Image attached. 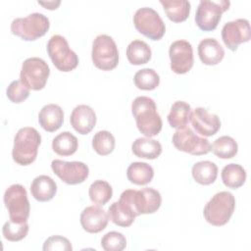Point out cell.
Returning <instances> with one entry per match:
<instances>
[{
	"label": "cell",
	"instance_id": "6da1fadb",
	"mask_svg": "<svg viewBox=\"0 0 251 251\" xmlns=\"http://www.w3.org/2000/svg\"><path fill=\"white\" fill-rule=\"evenodd\" d=\"M131 112L138 130L147 137L157 135L162 129V119L154 100L147 96L136 97L131 104Z\"/></svg>",
	"mask_w": 251,
	"mask_h": 251
},
{
	"label": "cell",
	"instance_id": "7a4b0ae2",
	"mask_svg": "<svg viewBox=\"0 0 251 251\" xmlns=\"http://www.w3.org/2000/svg\"><path fill=\"white\" fill-rule=\"evenodd\" d=\"M40 143L41 135L34 127L25 126L20 128L14 138L13 160L21 166L30 165L37 157Z\"/></svg>",
	"mask_w": 251,
	"mask_h": 251
},
{
	"label": "cell",
	"instance_id": "3957f363",
	"mask_svg": "<svg viewBox=\"0 0 251 251\" xmlns=\"http://www.w3.org/2000/svg\"><path fill=\"white\" fill-rule=\"evenodd\" d=\"M235 208V198L229 191L216 193L205 205L203 215L207 223L215 226H225Z\"/></svg>",
	"mask_w": 251,
	"mask_h": 251
},
{
	"label": "cell",
	"instance_id": "277c9868",
	"mask_svg": "<svg viewBox=\"0 0 251 251\" xmlns=\"http://www.w3.org/2000/svg\"><path fill=\"white\" fill-rule=\"evenodd\" d=\"M49 27V19L41 13H32L25 18H17L11 23L12 33L26 41L36 40L43 36Z\"/></svg>",
	"mask_w": 251,
	"mask_h": 251
},
{
	"label": "cell",
	"instance_id": "5b68a950",
	"mask_svg": "<svg viewBox=\"0 0 251 251\" xmlns=\"http://www.w3.org/2000/svg\"><path fill=\"white\" fill-rule=\"evenodd\" d=\"M91 59L95 67L102 71H112L119 63V51L114 39L107 34H99L92 43Z\"/></svg>",
	"mask_w": 251,
	"mask_h": 251
},
{
	"label": "cell",
	"instance_id": "8992f818",
	"mask_svg": "<svg viewBox=\"0 0 251 251\" xmlns=\"http://www.w3.org/2000/svg\"><path fill=\"white\" fill-rule=\"evenodd\" d=\"M47 53L54 66L61 72H71L78 65V57L66 38L60 34L51 36L47 43Z\"/></svg>",
	"mask_w": 251,
	"mask_h": 251
},
{
	"label": "cell",
	"instance_id": "52a82bcc",
	"mask_svg": "<svg viewBox=\"0 0 251 251\" xmlns=\"http://www.w3.org/2000/svg\"><path fill=\"white\" fill-rule=\"evenodd\" d=\"M4 204L9 212L10 220L16 223L27 222L30 205L25 188L19 183L10 185L4 193Z\"/></svg>",
	"mask_w": 251,
	"mask_h": 251
},
{
	"label": "cell",
	"instance_id": "ba28073f",
	"mask_svg": "<svg viewBox=\"0 0 251 251\" xmlns=\"http://www.w3.org/2000/svg\"><path fill=\"white\" fill-rule=\"evenodd\" d=\"M50 75L48 64L41 58L31 57L24 61L20 80L31 90L44 88Z\"/></svg>",
	"mask_w": 251,
	"mask_h": 251
},
{
	"label": "cell",
	"instance_id": "9c48e42d",
	"mask_svg": "<svg viewBox=\"0 0 251 251\" xmlns=\"http://www.w3.org/2000/svg\"><path fill=\"white\" fill-rule=\"evenodd\" d=\"M229 5L230 2L226 0H201L195 14V23L197 26L203 31H212L216 29L221 21L222 14L229 8Z\"/></svg>",
	"mask_w": 251,
	"mask_h": 251
},
{
	"label": "cell",
	"instance_id": "30bf717a",
	"mask_svg": "<svg viewBox=\"0 0 251 251\" xmlns=\"http://www.w3.org/2000/svg\"><path fill=\"white\" fill-rule=\"evenodd\" d=\"M133 24L141 34L152 40L161 39L166 31L165 24L160 15L149 7L140 8L135 12Z\"/></svg>",
	"mask_w": 251,
	"mask_h": 251
},
{
	"label": "cell",
	"instance_id": "8fae6325",
	"mask_svg": "<svg viewBox=\"0 0 251 251\" xmlns=\"http://www.w3.org/2000/svg\"><path fill=\"white\" fill-rule=\"evenodd\" d=\"M173 144L182 152L199 156L211 151V143L208 139L198 136L190 127L178 128L173 135Z\"/></svg>",
	"mask_w": 251,
	"mask_h": 251
},
{
	"label": "cell",
	"instance_id": "7c38bea8",
	"mask_svg": "<svg viewBox=\"0 0 251 251\" xmlns=\"http://www.w3.org/2000/svg\"><path fill=\"white\" fill-rule=\"evenodd\" d=\"M109 220L115 225L123 227L131 226L134 219L138 216L132 202V189L122 192L119 201L114 202L108 209Z\"/></svg>",
	"mask_w": 251,
	"mask_h": 251
},
{
	"label": "cell",
	"instance_id": "4fadbf2b",
	"mask_svg": "<svg viewBox=\"0 0 251 251\" xmlns=\"http://www.w3.org/2000/svg\"><path fill=\"white\" fill-rule=\"evenodd\" d=\"M51 169L59 178L71 185L83 182L89 175L87 165L78 161L66 162L55 159L51 163Z\"/></svg>",
	"mask_w": 251,
	"mask_h": 251
},
{
	"label": "cell",
	"instance_id": "5bb4252c",
	"mask_svg": "<svg viewBox=\"0 0 251 251\" xmlns=\"http://www.w3.org/2000/svg\"><path fill=\"white\" fill-rule=\"evenodd\" d=\"M171 69L177 75L189 72L193 66V49L190 42L179 39L174 41L169 49Z\"/></svg>",
	"mask_w": 251,
	"mask_h": 251
},
{
	"label": "cell",
	"instance_id": "9a60e30c",
	"mask_svg": "<svg viewBox=\"0 0 251 251\" xmlns=\"http://www.w3.org/2000/svg\"><path fill=\"white\" fill-rule=\"evenodd\" d=\"M222 38L228 49L231 51L237 50L240 43L248 42L251 38L248 20L237 19L225 24L222 28Z\"/></svg>",
	"mask_w": 251,
	"mask_h": 251
},
{
	"label": "cell",
	"instance_id": "2e32d148",
	"mask_svg": "<svg viewBox=\"0 0 251 251\" xmlns=\"http://www.w3.org/2000/svg\"><path fill=\"white\" fill-rule=\"evenodd\" d=\"M190 121L197 133L204 136L216 134L221 127V121L218 115L209 113L207 109L198 107L191 113Z\"/></svg>",
	"mask_w": 251,
	"mask_h": 251
},
{
	"label": "cell",
	"instance_id": "e0dca14e",
	"mask_svg": "<svg viewBox=\"0 0 251 251\" xmlns=\"http://www.w3.org/2000/svg\"><path fill=\"white\" fill-rule=\"evenodd\" d=\"M132 202L138 216L141 214H153L160 208L162 197L158 190L151 187H145L140 190L132 189Z\"/></svg>",
	"mask_w": 251,
	"mask_h": 251
},
{
	"label": "cell",
	"instance_id": "ac0fdd59",
	"mask_svg": "<svg viewBox=\"0 0 251 251\" xmlns=\"http://www.w3.org/2000/svg\"><path fill=\"white\" fill-rule=\"evenodd\" d=\"M80 225L89 233H98L106 228L109 216L108 213L97 206H88L80 214Z\"/></svg>",
	"mask_w": 251,
	"mask_h": 251
},
{
	"label": "cell",
	"instance_id": "d6986e66",
	"mask_svg": "<svg viewBox=\"0 0 251 251\" xmlns=\"http://www.w3.org/2000/svg\"><path fill=\"white\" fill-rule=\"evenodd\" d=\"M70 122L75 131L80 134H87L95 126L96 114L91 107L78 105L72 111Z\"/></svg>",
	"mask_w": 251,
	"mask_h": 251
},
{
	"label": "cell",
	"instance_id": "ffe728a7",
	"mask_svg": "<svg viewBox=\"0 0 251 251\" xmlns=\"http://www.w3.org/2000/svg\"><path fill=\"white\" fill-rule=\"evenodd\" d=\"M198 56L204 65L215 66L224 59L225 50L217 39L209 37L199 42Z\"/></svg>",
	"mask_w": 251,
	"mask_h": 251
},
{
	"label": "cell",
	"instance_id": "44dd1931",
	"mask_svg": "<svg viewBox=\"0 0 251 251\" xmlns=\"http://www.w3.org/2000/svg\"><path fill=\"white\" fill-rule=\"evenodd\" d=\"M38 122L44 130L54 132L63 125L64 112L57 104H47L40 110L38 114Z\"/></svg>",
	"mask_w": 251,
	"mask_h": 251
},
{
	"label": "cell",
	"instance_id": "7402d4cb",
	"mask_svg": "<svg viewBox=\"0 0 251 251\" xmlns=\"http://www.w3.org/2000/svg\"><path fill=\"white\" fill-rule=\"evenodd\" d=\"M30 192L34 199L39 202H47L53 199L57 192V184L53 178L41 175L36 176L30 184Z\"/></svg>",
	"mask_w": 251,
	"mask_h": 251
},
{
	"label": "cell",
	"instance_id": "603a6c76",
	"mask_svg": "<svg viewBox=\"0 0 251 251\" xmlns=\"http://www.w3.org/2000/svg\"><path fill=\"white\" fill-rule=\"evenodd\" d=\"M132 153L139 158L154 160L162 153V145L159 141L149 137H139L131 145Z\"/></svg>",
	"mask_w": 251,
	"mask_h": 251
},
{
	"label": "cell",
	"instance_id": "cb8c5ba5",
	"mask_svg": "<svg viewBox=\"0 0 251 251\" xmlns=\"http://www.w3.org/2000/svg\"><path fill=\"white\" fill-rule=\"evenodd\" d=\"M191 174L196 182L202 185H209L218 176V167L214 162L200 161L192 166Z\"/></svg>",
	"mask_w": 251,
	"mask_h": 251
},
{
	"label": "cell",
	"instance_id": "d4e9b609",
	"mask_svg": "<svg viewBox=\"0 0 251 251\" xmlns=\"http://www.w3.org/2000/svg\"><path fill=\"white\" fill-rule=\"evenodd\" d=\"M191 107L184 101H176L168 115V122L172 127L182 128L186 126L191 117Z\"/></svg>",
	"mask_w": 251,
	"mask_h": 251
},
{
	"label": "cell",
	"instance_id": "484cf974",
	"mask_svg": "<svg viewBox=\"0 0 251 251\" xmlns=\"http://www.w3.org/2000/svg\"><path fill=\"white\" fill-rule=\"evenodd\" d=\"M126 176L131 183L145 185L152 180L154 176V170L147 163L133 162L126 170Z\"/></svg>",
	"mask_w": 251,
	"mask_h": 251
},
{
	"label": "cell",
	"instance_id": "4316f807",
	"mask_svg": "<svg viewBox=\"0 0 251 251\" xmlns=\"http://www.w3.org/2000/svg\"><path fill=\"white\" fill-rule=\"evenodd\" d=\"M151 49L143 40H133L126 47V57L131 65H143L151 59Z\"/></svg>",
	"mask_w": 251,
	"mask_h": 251
},
{
	"label": "cell",
	"instance_id": "83f0119b",
	"mask_svg": "<svg viewBox=\"0 0 251 251\" xmlns=\"http://www.w3.org/2000/svg\"><path fill=\"white\" fill-rule=\"evenodd\" d=\"M164 11L168 18L174 23H181L185 21L190 13V3L186 0H173L163 1L161 0Z\"/></svg>",
	"mask_w": 251,
	"mask_h": 251
},
{
	"label": "cell",
	"instance_id": "f1b7e54d",
	"mask_svg": "<svg viewBox=\"0 0 251 251\" xmlns=\"http://www.w3.org/2000/svg\"><path fill=\"white\" fill-rule=\"evenodd\" d=\"M221 176L226 186L236 189L244 184L246 180V172L242 166L230 163L223 168Z\"/></svg>",
	"mask_w": 251,
	"mask_h": 251
},
{
	"label": "cell",
	"instance_id": "f546056e",
	"mask_svg": "<svg viewBox=\"0 0 251 251\" xmlns=\"http://www.w3.org/2000/svg\"><path fill=\"white\" fill-rule=\"evenodd\" d=\"M78 147L77 138L70 131H63L54 137L52 141L53 151L60 156H71Z\"/></svg>",
	"mask_w": 251,
	"mask_h": 251
},
{
	"label": "cell",
	"instance_id": "4dcf8cb0",
	"mask_svg": "<svg viewBox=\"0 0 251 251\" xmlns=\"http://www.w3.org/2000/svg\"><path fill=\"white\" fill-rule=\"evenodd\" d=\"M211 150L221 159H231L237 154L238 145L231 136L223 135L214 141Z\"/></svg>",
	"mask_w": 251,
	"mask_h": 251
},
{
	"label": "cell",
	"instance_id": "1f68e13d",
	"mask_svg": "<svg viewBox=\"0 0 251 251\" xmlns=\"http://www.w3.org/2000/svg\"><path fill=\"white\" fill-rule=\"evenodd\" d=\"M88 195L94 204L103 206L112 198L113 189L106 180L97 179L89 186Z\"/></svg>",
	"mask_w": 251,
	"mask_h": 251
},
{
	"label": "cell",
	"instance_id": "d6a6232c",
	"mask_svg": "<svg viewBox=\"0 0 251 251\" xmlns=\"http://www.w3.org/2000/svg\"><path fill=\"white\" fill-rule=\"evenodd\" d=\"M133 82L138 89L153 90L160 83V76L153 69H142L135 73Z\"/></svg>",
	"mask_w": 251,
	"mask_h": 251
},
{
	"label": "cell",
	"instance_id": "836d02e7",
	"mask_svg": "<svg viewBox=\"0 0 251 251\" xmlns=\"http://www.w3.org/2000/svg\"><path fill=\"white\" fill-rule=\"evenodd\" d=\"M115 137L108 130H100L96 132L92 138V147L94 151L101 156L112 153L115 149Z\"/></svg>",
	"mask_w": 251,
	"mask_h": 251
},
{
	"label": "cell",
	"instance_id": "e575fe53",
	"mask_svg": "<svg viewBox=\"0 0 251 251\" xmlns=\"http://www.w3.org/2000/svg\"><path fill=\"white\" fill-rule=\"evenodd\" d=\"M28 228L27 222L16 223L10 220L4 224L2 232L5 239L9 241H20L27 235Z\"/></svg>",
	"mask_w": 251,
	"mask_h": 251
},
{
	"label": "cell",
	"instance_id": "d590c367",
	"mask_svg": "<svg viewBox=\"0 0 251 251\" xmlns=\"http://www.w3.org/2000/svg\"><path fill=\"white\" fill-rule=\"evenodd\" d=\"M101 246L105 251H122L126 246V239L121 232L109 231L102 237Z\"/></svg>",
	"mask_w": 251,
	"mask_h": 251
},
{
	"label": "cell",
	"instance_id": "8d00e7d4",
	"mask_svg": "<svg viewBox=\"0 0 251 251\" xmlns=\"http://www.w3.org/2000/svg\"><path fill=\"white\" fill-rule=\"evenodd\" d=\"M29 88L21 80L12 81L7 87L6 94L13 103H22L29 96Z\"/></svg>",
	"mask_w": 251,
	"mask_h": 251
},
{
	"label": "cell",
	"instance_id": "74e56055",
	"mask_svg": "<svg viewBox=\"0 0 251 251\" xmlns=\"http://www.w3.org/2000/svg\"><path fill=\"white\" fill-rule=\"evenodd\" d=\"M42 249L44 251H72L73 247L68 238L61 235H52L44 241Z\"/></svg>",
	"mask_w": 251,
	"mask_h": 251
},
{
	"label": "cell",
	"instance_id": "f35d334b",
	"mask_svg": "<svg viewBox=\"0 0 251 251\" xmlns=\"http://www.w3.org/2000/svg\"><path fill=\"white\" fill-rule=\"evenodd\" d=\"M38 4L39 5H42L44 6L46 9H49V10H55L58 8V6L61 4V1H47V2H41V1H38Z\"/></svg>",
	"mask_w": 251,
	"mask_h": 251
}]
</instances>
